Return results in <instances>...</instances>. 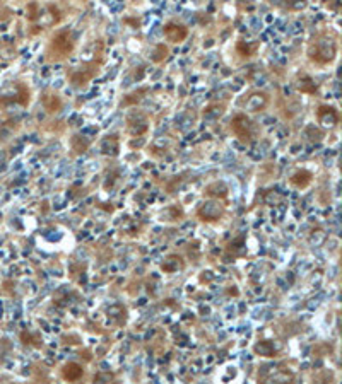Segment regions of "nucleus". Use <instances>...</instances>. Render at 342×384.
Masks as SVG:
<instances>
[{
	"label": "nucleus",
	"mask_w": 342,
	"mask_h": 384,
	"mask_svg": "<svg viewBox=\"0 0 342 384\" xmlns=\"http://www.w3.org/2000/svg\"><path fill=\"white\" fill-rule=\"evenodd\" d=\"M310 58L317 63H329L336 58L337 53V46L336 41L332 38H327V36H320V38L313 39V43L310 44Z\"/></svg>",
	"instance_id": "obj_1"
},
{
	"label": "nucleus",
	"mask_w": 342,
	"mask_h": 384,
	"mask_svg": "<svg viewBox=\"0 0 342 384\" xmlns=\"http://www.w3.org/2000/svg\"><path fill=\"white\" fill-rule=\"evenodd\" d=\"M74 50V41L70 38V33L60 31L51 38L50 46H48V58L51 62H58L64 60L69 57Z\"/></svg>",
	"instance_id": "obj_2"
},
{
	"label": "nucleus",
	"mask_w": 342,
	"mask_h": 384,
	"mask_svg": "<svg viewBox=\"0 0 342 384\" xmlns=\"http://www.w3.org/2000/svg\"><path fill=\"white\" fill-rule=\"evenodd\" d=\"M231 130L235 132V135L241 142H252L255 137V126L252 123L250 118H247L245 115H236L231 121Z\"/></svg>",
	"instance_id": "obj_3"
},
{
	"label": "nucleus",
	"mask_w": 342,
	"mask_h": 384,
	"mask_svg": "<svg viewBox=\"0 0 342 384\" xmlns=\"http://www.w3.org/2000/svg\"><path fill=\"white\" fill-rule=\"evenodd\" d=\"M317 120L322 126L332 128L339 123V113L332 106H320L317 110Z\"/></svg>",
	"instance_id": "obj_4"
},
{
	"label": "nucleus",
	"mask_w": 342,
	"mask_h": 384,
	"mask_svg": "<svg viewBox=\"0 0 342 384\" xmlns=\"http://www.w3.org/2000/svg\"><path fill=\"white\" fill-rule=\"evenodd\" d=\"M147 128H149V125H147V118L146 115L142 113H132L128 116V130L132 135H137L140 137L142 133L147 132Z\"/></svg>",
	"instance_id": "obj_5"
},
{
	"label": "nucleus",
	"mask_w": 342,
	"mask_h": 384,
	"mask_svg": "<svg viewBox=\"0 0 342 384\" xmlns=\"http://www.w3.org/2000/svg\"><path fill=\"white\" fill-rule=\"evenodd\" d=\"M165 36L171 43H181L188 36V29L181 24H176V22H168L165 26Z\"/></svg>",
	"instance_id": "obj_6"
},
{
	"label": "nucleus",
	"mask_w": 342,
	"mask_h": 384,
	"mask_svg": "<svg viewBox=\"0 0 342 384\" xmlns=\"http://www.w3.org/2000/svg\"><path fill=\"white\" fill-rule=\"evenodd\" d=\"M267 103H269L267 94H263V92H254V94L247 99L245 106H247L250 111H262L263 108L267 106Z\"/></svg>",
	"instance_id": "obj_7"
},
{
	"label": "nucleus",
	"mask_w": 342,
	"mask_h": 384,
	"mask_svg": "<svg viewBox=\"0 0 342 384\" xmlns=\"http://www.w3.org/2000/svg\"><path fill=\"white\" fill-rule=\"evenodd\" d=\"M199 215L202 217V221H217L222 215V210L219 205L215 203H204V207L200 208Z\"/></svg>",
	"instance_id": "obj_8"
},
{
	"label": "nucleus",
	"mask_w": 342,
	"mask_h": 384,
	"mask_svg": "<svg viewBox=\"0 0 342 384\" xmlns=\"http://www.w3.org/2000/svg\"><path fill=\"white\" fill-rule=\"evenodd\" d=\"M62 376H64L65 381H79L83 378V367L76 362H69L62 369Z\"/></svg>",
	"instance_id": "obj_9"
},
{
	"label": "nucleus",
	"mask_w": 342,
	"mask_h": 384,
	"mask_svg": "<svg viewBox=\"0 0 342 384\" xmlns=\"http://www.w3.org/2000/svg\"><path fill=\"white\" fill-rule=\"evenodd\" d=\"M291 183L295 186H298V188H306V186L311 183V173L310 171H304V169L296 171V173L291 176Z\"/></svg>",
	"instance_id": "obj_10"
},
{
	"label": "nucleus",
	"mask_w": 342,
	"mask_h": 384,
	"mask_svg": "<svg viewBox=\"0 0 342 384\" xmlns=\"http://www.w3.org/2000/svg\"><path fill=\"white\" fill-rule=\"evenodd\" d=\"M298 89L301 92H306V94H313V92L317 91V85H315V82L308 76H303L298 80Z\"/></svg>",
	"instance_id": "obj_11"
},
{
	"label": "nucleus",
	"mask_w": 342,
	"mask_h": 384,
	"mask_svg": "<svg viewBox=\"0 0 342 384\" xmlns=\"http://www.w3.org/2000/svg\"><path fill=\"white\" fill-rule=\"evenodd\" d=\"M44 108H46L48 111H58L62 108L60 98H58L57 94H48L46 98H44Z\"/></svg>",
	"instance_id": "obj_12"
},
{
	"label": "nucleus",
	"mask_w": 342,
	"mask_h": 384,
	"mask_svg": "<svg viewBox=\"0 0 342 384\" xmlns=\"http://www.w3.org/2000/svg\"><path fill=\"white\" fill-rule=\"evenodd\" d=\"M166 53H168V48H166L165 44H158V46H156V53H154V57H152V60L161 62L163 58H166Z\"/></svg>",
	"instance_id": "obj_13"
},
{
	"label": "nucleus",
	"mask_w": 342,
	"mask_h": 384,
	"mask_svg": "<svg viewBox=\"0 0 342 384\" xmlns=\"http://www.w3.org/2000/svg\"><path fill=\"white\" fill-rule=\"evenodd\" d=\"M36 9H38V5H36V3H31V5H29V12H28V17H29V19H31V21H35L36 17L40 16V14H36Z\"/></svg>",
	"instance_id": "obj_14"
}]
</instances>
